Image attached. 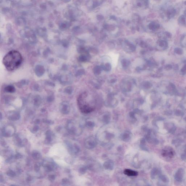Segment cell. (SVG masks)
<instances>
[{"label":"cell","mask_w":186,"mask_h":186,"mask_svg":"<svg viewBox=\"0 0 186 186\" xmlns=\"http://www.w3.org/2000/svg\"><path fill=\"white\" fill-rule=\"evenodd\" d=\"M6 174H7V175L8 176L10 177H14L16 175V173L15 172L13 171V170H11V169L8 170L7 171Z\"/></svg>","instance_id":"cell-11"},{"label":"cell","mask_w":186,"mask_h":186,"mask_svg":"<svg viewBox=\"0 0 186 186\" xmlns=\"http://www.w3.org/2000/svg\"><path fill=\"white\" fill-rule=\"evenodd\" d=\"M40 120L39 119H36V120L35 121V124H39V123H40Z\"/></svg>","instance_id":"cell-19"},{"label":"cell","mask_w":186,"mask_h":186,"mask_svg":"<svg viewBox=\"0 0 186 186\" xmlns=\"http://www.w3.org/2000/svg\"><path fill=\"white\" fill-rule=\"evenodd\" d=\"M15 143L17 146L23 147L26 144L27 140L21 137L19 135H17L15 137Z\"/></svg>","instance_id":"cell-4"},{"label":"cell","mask_w":186,"mask_h":186,"mask_svg":"<svg viewBox=\"0 0 186 186\" xmlns=\"http://www.w3.org/2000/svg\"><path fill=\"white\" fill-rule=\"evenodd\" d=\"M15 127L12 125L8 124L3 128L2 130V134L6 137H11L13 136L15 133Z\"/></svg>","instance_id":"cell-3"},{"label":"cell","mask_w":186,"mask_h":186,"mask_svg":"<svg viewBox=\"0 0 186 186\" xmlns=\"http://www.w3.org/2000/svg\"><path fill=\"white\" fill-rule=\"evenodd\" d=\"M41 164L45 168V170L48 172L55 171L57 167V165L53 159L51 158H46L45 159Z\"/></svg>","instance_id":"cell-2"},{"label":"cell","mask_w":186,"mask_h":186,"mask_svg":"<svg viewBox=\"0 0 186 186\" xmlns=\"http://www.w3.org/2000/svg\"><path fill=\"white\" fill-rule=\"evenodd\" d=\"M20 115L19 113L16 112H12L7 115V117L9 120L12 121H15L19 119Z\"/></svg>","instance_id":"cell-6"},{"label":"cell","mask_w":186,"mask_h":186,"mask_svg":"<svg viewBox=\"0 0 186 186\" xmlns=\"http://www.w3.org/2000/svg\"><path fill=\"white\" fill-rule=\"evenodd\" d=\"M62 183L63 185H68V184H70V181L68 179H67V178H64L62 180Z\"/></svg>","instance_id":"cell-14"},{"label":"cell","mask_w":186,"mask_h":186,"mask_svg":"<svg viewBox=\"0 0 186 186\" xmlns=\"http://www.w3.org/2000/svg\"><path fill=\"white\" fill-rule=\"evenodd\" d=\"M39 126L37 125H35L32 129V132L33 133H35L39 130Z\"/></svg>","instance_id":"cell-17"},{"label":"cell","mask_w":186,"mask_h":186,"mask_svg":"<svg viewBox=\"0 0 186 186\" xmlns=\"http://www.w3.org/2000/svg\"><path fill=\"white\" fill-rule=\"evenodd\" d=\"M48 179L50 181H54L55 179L56 176L55 175H53V174H51V175L48 176Z\"/></svg>","instance_id":"cell-16"},{"label":"cell","mask_w":186,"mask_h":186,"mask_svg":"<svg viewBox=\"0 0 186 186\" xmlns=\"http://www.w3.org/2000/svg\"><path fill=\"white\" fill-rule=\"evenodd\" d=\"M6 91L8 92H13L15 91V88L13 86H7V87L5 88Z\"/></svg>","instance_id":"cell-13"},{"label":"cell","mask_w":186,"mask_h":186,"mask_svg":"<svg viewBox=\"0 0 186 186\" xmlns=\"http://www.w3.org/2000/svg\"><path fill=\"white\" fill-rule=\"evenodd\" d=\"M183 173H184V172H183V169H179V171L177 172L175 175L176 179L177 181H181L183 177Z\"/></svg>","instance_id":"cell-9"},{"label":"cell","mask_w":186,"mask_h":186,"mask_svg":"<svg viewBox=\"0 0 186 186\" xmlns=\"http://www.w3.org/2000/svg\"><path fill=\"white\" fill-rule=\"evenodd\" d=\"M32 156L33 158L36 160H39L41 159L42 156L40 152L38 151H33L32 152Z\"/></svg>","instance_id":"cell-10"},{"label":"cell","mask_w":186,"mask_h":186,"mask_svg":"<svg viewBox=\"0 0 186 186\" xmlns=\"http://www.w3.org/2000/svg\"><path fill=\"white\" fill-rule=\"evenodd\" d=\"M124 173L129 176H135L138 175V172L131 169H126L124 171Z\"/></svg>","instance_id":"cell-8"},{"label":"cell","mask_w":186,"mask_h":186,"mask_svg":"<svg viewBox=\"0 0 186 186\" xmlns=\"http://www.w3.org/2000/svg\"><path fill=\"white\" fill-rule=\"evenodd\" d=\"M54 137V134L50 130H48L45 133V142L47 144H50Z\"/></svg>","instance_id":"cell-5"},{"label":"cell","mask_w":186,"mask_h":186,"mask_svg":"<svg viewBox=\"0 0 186 186\" xmlns=\"http://www.w3.org/2000/svg\"><path fill=\"white\" fill-rule=\"evenodd\" d=\"M61 112L64 114H67L70 112V108L67 103H63L60 107Z\"/></svg>","instance_id":"cell-7"},{"label":"cell","mask_w":186,"mask_h":186,"mask_svg":"<svg viewBox=\"0 0 186 186\" xmlns=\"http://www.w3.org/2000/svg\"><path fill=\"white\" fill-rule=\"evenodd\" d=\"M23 58L21 53L16 50L8 52L3 59V64L8 71L15 70L20 66L22 62Z\"/></svg>","instance_id":"cell-1"},{"label":"cell","mask_w":186,"mask_h":186,"mask_svg":"<svg viewBox=\"0 0 186 186\" xmlns=\"http://www.w3.org/2000/svg\"><path fill=\"white\" fill-rule=\"evenodd\" d=\"M41 165H42V164H40L39 162H37L35 164L34 168L35 171L36 172H38L40 171Z\"/></svg>","instance_id":"cell-12"},{"label":"cell","mask_w":186,"mask_h":186,"mask_svg":"<svg viewBox=\"0 0 186 186\" xmlns=\"http://www.w3.org/2000/svg\"><path fill=\"white\" fill-rule=\"evenodd\" d=\"M43 122L46 123L48 124L52 125L54 123L53 121L47 119H45L43 120Z\"/></svg>","instance_id":"cell-15"},{"label":"cell","mask_w":186,"mask_h":186,"mask_svg":"<svg viewBox=\"0 0 186 186\" xmlns=\"http://www.w3.org/2000/svg\"><path fill=\"white\" fill-rule=\"evenodd\" d=\"M32 177H28L27 178V181L28 182H30L31 181H32Z\"/></svg>","instance_id":"cell-18"}]
</instances>
